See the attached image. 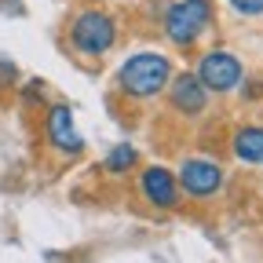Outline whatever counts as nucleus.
I'll use <instances>...</instances> for the list:
<instances>
[{"mask_svg": "<svg viewBox=\"0 0 263 263\" xmlns=\"http://www.w3.org/2000/svg\"><path fill=\"white\" fill-rule=\"evenodd\" d=\"M172 62L168 55H157V51H139V55H128L117 70V88L132 99H154L168 88L172 81Z\"/></svg>", "mask_w": 263, "mask_h": 263, "instance_id": "1", "label": "nucleus"}, {"mask_svg": "<svg viewBox=\"0 0 263 263\" xmlns=\"http://www.w3.org/2000/svg\"><path fill=\"white\" fill-rule=\"evenodd\" d=\"M209 26H212V0H176L164 11V33L179 48L197 44Z\"/></svg>", "mask_w": 263, "mask_h": 263, "instance_id": "2", "label": "nucleus"}, {"mask_svg": "<svg viewBox=\"0 0 263 263\" xmlns=\"http://www.w3.org/2000/svg\"><path fill=\"white\" fill-rule=\"evenodd\" d=\"M117 41V22L106 15V11H99V8H88L73 18L70 26V44L73 51L88 55V59H99V55H106Z\"/></svg>", "mask_w": 263, "mask_h": 263, "instance_id": "3", "label": "nucleus"}, {"mask_svg": "<svg viewBox=\"0 0 263 263\" xmlns=\"http://www.w3.org/2000/svg\"><path fill=\"white\" fill-rule=\"evenodd\" d=\"M194 77L205 84L209 95H212V91H216V95H227V91H234V88L241 84L245 70H241V62L230 55V51L216 48V51H205V55H201V62H197Z\"/></svg>", "mask_w": 263, "mask_h": 263, "instance_id": "4", "label": "nucleus"}, {"mask_svg": "<svg viewBox=\"0 0 263 263\" xmlns=\"http://www.w3.org/2000/svg\"><path fill=\"white\" fill-rule=\"evenodd\" d=\"M179 190L186 197H197V201H205V197L219 194L223 186V168H219V161L212 157H186L179 164Z\"/></svg>", "mask_w": 263, "mask_h": 263, "instance_id": "5", "label": "nucleus"}, {"mask_svg": "<svg viewBox=\"0 0 263 263\" xmlns=\"http://www.w3.org/2000/svg\"><path fill=\"white\" fill-rule=\"evenodd\" d=\"M44 136H48V146L59 150V154H81L84 150V139H81V132H77V117H73V106L70 103H55L48 110Z\"/></svg>", "mask_w": 263, "mask_h": 263, "instance_id": "6", "label": "nucleus"}, {"mask_svg": "<svg viewBox=\"0 0 263 263\" xmlns=\"http://www.w3.org/2000/svg\"><path fill=\"white\" fill-rule=\"evenodd\" d=\"M168 106L179 117H201L209 110V91L194 73H172L168 81Z\"/></svg>", "mask_w": 263, "mask_h": 263, "instance_id": "7", "label": "nucleus"}, {"mask_svg": "<svg viewBox=\"0 0 263 263\" xmlns=\"http://www.w3.org/2000/svg\"><path fill=\"white\" fill-rule=\"evenodd\" d=\"M139 194L146 197V205L154 209H176L183 201V190H179V179L161 168V164H150V168H143L139 176Z\"/></svg>", "mask_w": 263, "mask_h": 263, "instance_id": "8", "label": "nucleus"}, {"mask_svg": "<svg viewBox=\"0 0 263 263\" xmlns=\"http://www.w3.org/2000/svg\"><path fill=\"white\" fill-rule=\"evenodd\" d=\"M230 150L245 164H263V124H241L230 139Z\"/></svg>", "mask_w": 263, "mask_h": 263, "instance_id": "9", "label": "nucleus"}, {"mask_svg": "<svg viewBox=\"0 0 263 263\" xmlns=\"http://www.w3.org/2000/svg\"><path fill=\"white\" fill-rule=\"evenodd\" d=\"M136 161H139V154H136V146H128V143H121V146H114L110 154H106V172L110 176H124V172H132L136 168Z\"/></svg>", "mask_w": 263, "mask_h": 263, "instance_id": "10", "label": "nucleus"}, {"mask_svg": "<svg viewBox=\"0 0 263 263\" xmlns=\"http://www.w3.org/2000/svg\"><path fill=\"white\" fill-rule=\"evenodd\" d=\"M18 81V66L11 59H0V88H11Z\"/></svg>", "mask_w": 263, "mask_h": 263, "instance_id": "11", "label": "nucleus"}, {"mask_svg": "<svg viewBox=\"0 0 263 263\" xmlns=\"http://www.w3.org/2000/svg\"><path fill=\"white\" fill-rule=\"evenodd\" d=\"M238 15H263V0H230Z\"/></svg>", "mask_w": 263, "mask_h": 263, "instance_id": "12", "label": "nucleus"}]
</instances>
